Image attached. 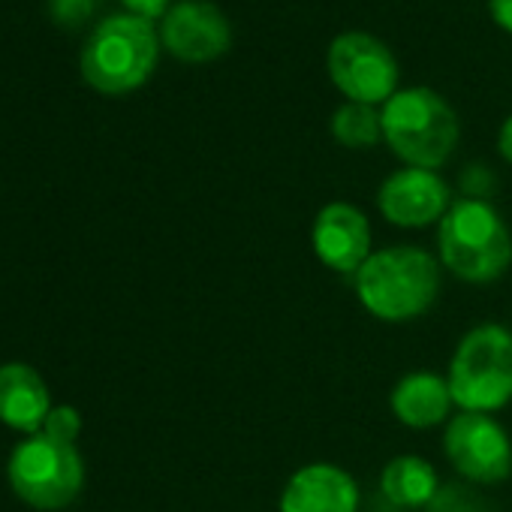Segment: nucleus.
<instances>
[{
	"instance_id": "19",
	"label": "nucleus",
	"mask_w": 512,
	"mask_h": 512,
	"mask_svg": "<svg viewBox=\"0 0 512 512\" xmlns=\"http://www.w3.org/2000/svg\"><path fill=\"white\" fill-rule=\"evenodd\" d=\"M124 7L139 16V19H157V16H166V7H169V0H124Z\"/></svg>"
},
{
	"instance_id": "3",
	"label": "nucleus",
	"mask_w": 512,
	"mask_h": 512,
	"mask_svg": "<svg viewBox=\"0 0 512 512\" xmlns=\"http://www.w3.org/2000/svg\"><path fill=\"white\" fill-rule=\"evenodd\" d=\"M157 52L160 40L148 19L109 16L82 49V76L100 94H130L154 73Z\"/></svg>"
},
{
	"instance_id": "2",
	"label": "nucleus",
	"mask_w": 512,
	"mask_h": 512,
	"mask_svg": "<svg viewBox=\"0 0 512 512\" xmlns=\"http://www.w3.org/2000/svg\"><path fill=\"white\" fill-rule=\"evenodd\" d=\"M440 266L467 284H491L512 263V235L482 199H458L437 223Z\"/></svg>"
},
{
	"instance_id": "10",
	"label": "nucleus",
	"mask_w": 512,
	"mask_h": 512,
	"mask_svg": "<svg viewBox=\"0 0 512 512\" xmlns=\"http://www.w3.org/2000/svg\"><path fill=\"white\" fill-rule=\"evenodd\" d=\"M160 40L178 61L208 64L229 49L232 31H229L226 16L214 4H205V0H184V4H175L163 16Z\"/></svg>"
},
{
	"instance_id": "14",
	"label": "nucleus",
	"mask_w": 512,
	"mask_h": 512,
	"mask_svg": "<svg viewBox=\"0 0 512 512\" xmlns=\"http://www.w3.org/2000/svg\"><path fill=\"white\" fill-rule=\"evenodd\" d=\"M452 392H449V380L431 371H413L407 377H401L389 395V407L395 413V419L407 428H434L440 425L449 410H452Z\"/></svg>"
},
{
	"instance_id": "12",
	"label": "nucleus",
	"mask_w": 512,
	"mask_h": 512,
	"mask_svg": "<svg viewBox=\"0 0 512 512\" xmlns=\"http://www.w3.org/2000/svg\"><path fill=\"white\" fill-rule=\"evenodd\" d=\"M359 485L356 479L329 461L299 467L281 494V512H356Z\"/></svg>"
},
{
	"instance_id": "6",
	"label": "nucleus",
	"mask_w": 512,
	"mask_h": 512,
	"mask_svg": "<svg viewBox=\"0 0 512 512\" xmlns=\"http://www.w3.org/2000/svg\"><path fill=\"white\" fill-rule=\"evenodd\" d=\"M7 479L25 503L37 509H61L79 497L85 482V461L76 443H61L40 431L13 449Z\"/></svg>"
},
{
	"instance_id": "21",
	"label": "nucleus",
	"mask_w": 512,
	"mask_h": 512,
	"mask_svg": "<svg viewBox=\"0 0 512 512\" xmlns=\"http://www.w3.org/2000/svg\"><path fill=\"white\" fill-rule=\"evenodd\" d=\"M497 148H500V157L512 163V115L503 121L500 127V136H497Z\"/></svg>"
},
{
	"instance_id": "18",
	"label": "nucleus",
	"mask_w": 512,
	"mask_h": 512,
	"mask_svg": "<svg viewBox=\"0 0 512 512\" xmlns=\"http://www.w3.org/2000/svg\"><path fill=\"white\" fill-rule=\"evenodd\" d=\"M97 4H100V0H52L49 7H52L55 25H61V28H79V25H85L94 16Z\"/></svg>"
},
{
	"instance_id": "5",
	"label": "nucleus",
	"mask_w": 512,
	"mask_h": 512,
	"mask_svg": "<svg viewBox=\"0 0 512 512\" xmlns=\"http://www.w3.org/2000/svg\"><path fill=\"white\" fill-rule=\"evenodd\" d=\"M449 392L461 410L494 413L512 401V332L485 323L470 329L449 362Z\"/></svg>"
},
{
	"instance_id": "1",
	"label": "nucleus",
	"mask_w": 512,
	"mask_h": 512,
	"mask_svg": "<svg viewBox=\"0 0 512 512\" xmlns=\"http://www.w3.org/2000/svg\"><path fill=\"white\" fill-rule=\"evenodd\" d=\"M353 290L371 317L383 323H410L437 302L440 266L422 247H383L353 275Z\"/></svg>"
},
{
	"instance_id": "13",
	"label": "nucleus",
	"mask_w": 512,
	"mask_h": 512,
	"mask_svg": "<svg viewBox=\"0 0 512 512\" xmlns=\"http://www.w3.org/2000/svg\"><path fill=\"white\" fill-rule=\"evenodd\" d=\"M49 413L52 401L46 380L31 365H0V422L25 434H40Z\"/></svg>"
},
{
	"instance_id": "17",
	"label": "nucleus",
	"mask_w": 512,
	"mask_h": 512,
	"mask_svg": "<svg viewBox=\"0 0 512 512\" xmlns=\"http://www.w3.org/2000/svg\"><path fill=\"white\" fill-rule=\"evenodd\" d=\"M82 431V416L76 407L64 404V407H52V413L46 416V425H43V434L61 440V443H76Z\"/></svg>"
},
{
	"instance_id": "9",
	"label": "nucleus",
	"mask_w": 512,
	"mask_h": 512,
	"mask_svg": "<svg viewBox=\"0 0 512 512\" xmlns=\"http://www.w3.org/2000/svg\"><path fill=\"white\" fill-rule=\"evenodd\" d=\"M377 205L389 223L401 229H422L443 220L452 205V193L434 169L407 166L380 184Z\"/></svg>"
},
{
	"instance_id": "11",
	"label": "nucleus",
	"mask_w": 512,
	"mask_h": 512,
	"mask_svg": "<svg viewBox=\"0 0 512 512\" xmlns=\"http://www.w3.org/2000/svg\"><path fill=\"white\" fill-rule=\"evenodd\" d=\"M311 244L317 260L341 275H356L371 250V226L368 217L350 202H329L314 217Z\"/></svg>"
},
{
	"instance_id": "16",
	"label": "nucleus",
	"mask_w": 512,
	"mask_h": 512,
	"mask_svg": "<svg viewBox=\"0 0 512 512\" xmlns=\"http://www.w3.org/2000/svg\"><path fill=\"white\" fill-rule=\"evenodd\" d=\"M332 136L347 148H374L383 139V115L365 103H347L332 115Z\"/></svg>"
},
{
	"instance_id": "4",
	"label": "nucleus",
	"mask_w": 512,
	"mask_h": 512,
	"mask_svg": "<svg viewBox=\"0 0 512 512\" xmlns=\"http://www.w3.org/2000/svg\"><path fill=\"white\" fill-rule=\"evenodd\" d=\"M386 145L416 169L443 166L458 145V118L431 88L395 91L380 109Z\"/></svg>"
},
{
	"instance_id": "7",
	"label": "nucleus",
	"mask_w": 512,
	"mask_h": 512,
	"mask_svg": "<svg viewBox=\"0 0 512 512\" xmlns=\"http://www.w3.org/2000/svg\"><path fill=\"white\" fill-rule=\"evenodd\" d=\"M329 76L350 103H389L398 88L395 55L371 34H341L329 49Z\"/></svg>"
},
{
	"instance_id": "15",
	"label": "nucleus",
	"mask_w": 512,
	"mask_h": 512,
	"mask_svg": "<svg viewBox=\"0 0 512 512\" xmlns=\"http://www.w3.org/2000/svg\"><path fill=\"white\" fill-rule=\"evenodd\" d=\"M380 491L401 509L425 506L437 494V470L422 455H398L383 467Z\"/></svg>"
},
{
	"instance_id": "8",
	"label": "nucleus",
	"mask_w": 512,
	"mask_h": 512,
	"mask_svg": "<svg viewBox=\"0 0 512 512\" xmlns=\"http://www.w3.org/2000/svg\"><path fill=\"white\" fill-rule=\"evenodd\" d=\"M443 449L452 467L470 482L494 485L512 473V440L491 413L461 410L446 425Z\"/></svg>"
},
{
	"instance_id": "20",
	"label": "nucleus",
	"mask_w": 512,
	"mask_h": 512,
	"mask_svg": "<svg viewBox=\"0 0 512 512\" xmlns=\"http://www.w3.org/2000/svg\"><path fill=\"white\" fill-rule=\"evenodd\" d=\"M488 10H491V19L512 34V0H488Z\"/></svg>"
}]
</instances>
